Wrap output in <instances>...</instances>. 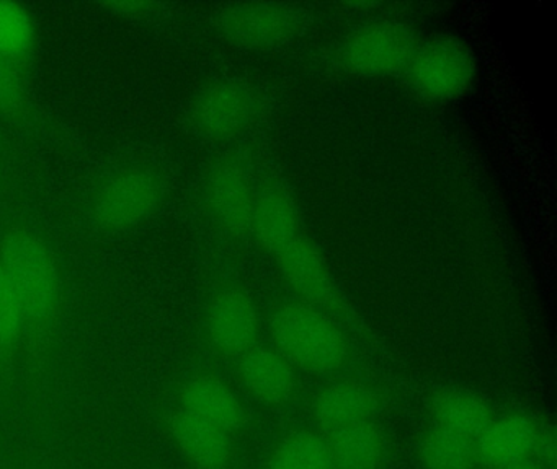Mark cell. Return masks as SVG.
I'll list each match as a JSON object with an SVG mask.
<instances>
[{"mask_svg": "<svg viewBox=\"0 0 557 469\" xmlns=\"http://www.w3.org/2000/svg\"><path fill=\"white\" fill-rule=\"evenodd\" d=\"M0 267L24 309L25 334H47L61 308L60 270L47 244L30 231H12L0 243Z\"/></svg>", "mask_w": 557, "mask_h": 469, "instance_id": "6da1fadb", "label": "cell"}, {"mask_svg": "<svg viewBox=\"0 0 557 469\" xmlns=\"http://www.w3.org/2000/svg\"><path fill=\"white\" fill-rule=\"evenodd\" d=\"M273 342L295 367L311 373H334L350 357L341 322L301 300L282 303L273 312Z\"/></svg>", "mask_w": 557, "mask_h": 469, "instance_id": "7a4b0ae2", "label": "cell"}, {"mask_svg": "<svg viewBox=\"0 0 557 469\" xmlns=\"http://www.w3.org/2000/svg\"><path fill=\"white\" fill-rule=\"evenodd\" d=\"M419 42L416 29L400 20H370L341 39L335 61L357 77H391L407 71Z\"/></svg>", "mask_w": 557, "mask_h": 469, "instance_id": "3957f363", "label": "cell"}, {"mask_svg": "<svg viewBox=\"0 0 557 469\" xmlns=\"http://www.w3.org/2000/svg\"><path fill=\"white\" fill-rule=\"evenodd\" d=\"M308 15L295 3H227L216 15V28L226 41L249 51H278L301 38Z\"/></svg>", "mask_w": 557, "mask_h": 469, "instance_id": "277c9868", "label": "cell"}, {"mask_svg": "<svg viewBox=\"0 0 557 469\" xmlns=\"http://www.w3.org/2000/svg\"><path fill=\"white\" fill-rule=\"evenodd\" d=\"M474 52L461 39L433 36L420 41L406 74L420 98L445 103L462 97L475 78Z\"/></svg>", "mask_w": 557, "mask_h": 469, "instance_id": "5b68a950", "label": "cell"}, {"mask_svg": "<svg viewBox=\"0 0 557 469\" xmlns=\"http://www.w3.org/2000/svg\"><path fill=\"white\" fill-rule=\"evenodd\" d=\"M276 267L286 286L301 302L327 313L335 321L354 322L331 266L318 244L299 234L275 254Z\"/></svg>", "mask_w": 557, "mask_h": 469, "instance_id": "8992f818", "label": "cell"}, {"mask_svg": "<svg viewBox=\"0 0 557 469\" xmlns=\"http://www.w3.org/2000/svg\"><path fill=\"white\" fill-rule=\"evenodd\" d=\"M260 94L249 81L224 78L198 91L190 121L208 139H230L243 132L259 116Z\"/></svg>", "mask_w": 557, "mask_h": 469, "instance_id": "52a82bcc", "label": "cell"}, {"mask_svg": "<svg viewBox=\"0 0 557 469\" xmlns=\"http://www.w3.org/2000/svg\"><path fill=\"white\" fill-rule=\"evenodd\" d=\"M162 186L145 168L123 169L102 182L94 198V217L110 231L136 227L158 208Z\"/></svg>", "mask_w": 557, "mask_h": 469, "instance_id": "ba28073f", "label": "cell"}, {"mask_svg": "<svg viewBox=\"0 0 557 469\" xmlns=\"http://www.w3.org/2000/svg\"><path fill=\"white\" fill-rule=\"evenodd\" d=\"M256 198L252 176L243 162L224 159L211 166L205 179V204L226 233L250 234Z\"/></svg>", "mask_w": 557, "mask_h": 469, "instance_id": "9c48e42d", "label": "cell"}, {"mask_svg": "<svg viewBox=\"0 0 557 469\" xmlns=\"http://www.w3.org/2000/svg\"><path fill=\"white\" fill-rule=\"evenodd\" d=\"M205 329L214 351L239 358L256 345L259 309L246 290L224 287L211 296L205 313Z\"/></svg>", "mask_w": 557, "mask_h": 469, "instance_id": "30bf717a", "label": "cell"}, {"mask_svg": "<svg viewBox=\"0 0 557 469\" xmlns=\"http://www.w3.org/2000/svg\"><path fill=\"white\" fill-rule=\"evenodd\" d=\"M177 409L213 423L231 436L246 427L247 414L233 388L216 375L197 373L178 388Z\"/></svg>", "mask_w": 557, "mask_h": 469, "instance_id": "8fae6325", "label": "cell"}, {"mask_svg": "<svg viewBox=\"0 0 557 469\" xmlns=\"http://www.w3.org/2000/svg\"><path fill=\"white\" fill-rule=\"evenodd\" d=\"M541 417L527 410H513L494 417L474 440L478 466L502 469L530 459Z\"/></svg>", "mask_w": 557, "mask_h": 469, "instance_id": "7c38bea8", "label": "cell"}, {"mask_svg": "<svg viewBox=\"0 0 557 469\" xmlns=\"http://www.w3.org/2000/svg\"><path fill=\"white\" fill-rule=\"evenodd\" d=\"M165 432L194 469H227L233 461V436L185 410L168 414Z\"/></svg>", "mask_w": 557, "mask_h": 469, "instance_id": "4fadbf2b", "label": "cell"}, {"mask_svg": "<svg viewBox=\"0 0 557 469\" xmlns=\"http://www.w3.org/2000/svg\"><path fill=\"white\" fill-rule=\"evenodd\" d=\"M381 394L367 381L341 380L327 384L312 401V416L324 435L374 420L380 413Z\"/></svg>", "mask_w": 557, "mask_h": 469, "instance_id": "5bb4252c", "label": "cell"}, {"mask_svg": "<svg viewBox=\"0 0 557 469\" xmlns=\"http://www.w3.org/2000/svg\"><path fill=\"white\" fill-rule=\"evenodd\" d=\"M301 233V212L286 186L273 182L257 191L250 234L263 250L275 256Z\"/></svg>", "mask_w": 557, "mask_h": 469, "instance_id": "9a60e30c", "label": "cell"}, {"mask_svg": "<svg viewBox=\"0 0 557 469\" xmlns=\"http://www.w3.org/2000/svg\"><path fill=\"white\" fill-rule=\"evenodd\" d=\"M237 364L244 386L262 403L280 406L295 396V365L278 348L256 344L237 358Z\"/></svg>", "mask_w": 557, "mask_h": 469, "instance_id": "2e32d148", "label": "cell"}, {"mask_svg": "<svg viewBox=\"0 0 557 469\" xmlns=\"http://www.w3.org/2000/svg\"><path fill=\"white\" fill-rule=\"evenodd\" d=\"M335 469H381L387 458V439L376 420L327 433Z\"/></svg>", "mask_w": 557, "mask_h": 469, "instance_id": "e0dca14e", "label": "cell"}, {"mask_svg": "<svg viewBox=\"0 0 557 469\" xmlns=\"http://www.w3.org/2000/svg\"><path fill=\"white\" fill-rule=\"evenodd\" d=\"M432 426L475 440L494 419L488 404L472 391L443 388L430 401Z\"/></svg>", "mask_w": 557, "mask_h": 469, "instance_id": "ac0fdd59", "label": "cell"}, {"mask_svg": "<svg viewBox=\"0 0 557 469\" xmlns=\"http://www.w3.org/2000/svg\"><path fill=\"white\" fill-rule=\"evenodd\" d=\"M265 469H335L324 433L298 430L276 445Z\"/></svg>", "mask_w": 557, "mask_h": 469, "instance_id": "d6986e66", "label": "cell"}, {"mask_svg": "<svg viewBox=\"0 0 557 469\" xmlns=\"http://www.w3.org/2000/svg\"><path fill=\"white\" fill-rule=\"evenodd\" d=\"M419 458L425 469H472L478 466L474 440L436 426L420 436Z\"/></svg>", "mask_w": 557, "mask_h": 469, "instance_id": "ffe728a7", "label": "cell"}, {"mask_svg": "<svg viewBox=\"0 0 557 469\" xmlns=\"http://www.w3.org/2000/svg\"><path fill=\"white\" fill-rule=\"evenodd\" d=\"M35 26L21 3L0 0V55L15 62L34 48Z\"/></svg>", "mask_w": 557, "mask_h": 469, "instance_id": "44dd1931", "label": "cell"}, {"mask_svg": "<svg viewBox=\"0 0 557 469\" xmlns=\"http://www.w3.org/2000/svg\"><path fill=\"white\" fill-rule=\"evenodd\" d=\"M25 335V316L14 287L0 267V360H8Z\"/></svg>", "mask_w": 557, "mask_h": 469, "instance_id": "7402d4cb", "label": "cell"}, {"mask_svg": "<svg viewBox=\"0 0 557 469\" xmlns=\"http://www.w3.org/2000/svg\"><path fill=\"white\" fill-rule=\"evenodd\" d=\"M25 90L14 62L0 55V111L17 113L24 107Z\"/></svg>", "mask_w": 557, "mask_h": 469, "instance_id": "603a6c76", "label": "cell"}, {"mask_svg": "<svg viewBox=\"0 0 557 469\" xmlns=\"http://www.w3.org/2000/svg\"><path fill=\"white\" fill-rule=\"evenodd\" d=\"M531 459H534L544 469H556L557 436L553 420L541 417Z\"/></svg>", "mask_w": 557, "mask_h": 469, "instance_id": "cb8c5ba5", "label": "cell"}, {"mask_svg": "<svg viewBox=\"0 0 557 469\" xmlns=\"http://www.w3.org/2000/svg\"><path fill=\"white\" fill-rule=\"evenodd\" d=\"M106 9L126 18H146L152 15L159 5L152 2H112L106 3Z\"/></svg>", "mask_w": 557, "mask_h": 469, "instance_id": "d4e9b609", "label": "cell"}, {"mask_svg": "<svg viewBox=\"0 0 557 469\" xmlns=\"http://www.w3.org/2000/svg\"><path fill=\"white\" fill-rule=\"evenodd\" d=\"M502 469H544L543 466L537 465L534 459H524V461L515 462V465L507 466V468Z\"/></svg>", "mask_w": 557, "mask_h": 469, "instance_id": "484cf974", "label": "cell"}]
</instances>
